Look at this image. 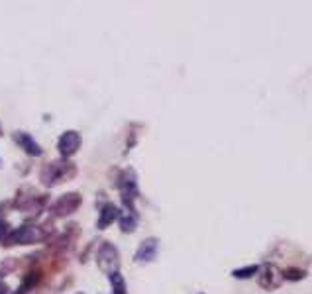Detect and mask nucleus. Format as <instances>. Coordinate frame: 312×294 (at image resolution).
Masks as SVG:
<instances>
[{
    "mask_svg": "<svg viewBox=\"0 0 312 294\" xmlns=\"http://www.w3.org/2000/svg\"><path fill=\"white\" fill-rule=\"evenodd\" d=\"M281 275H277V271L269 265V267H265V271H263V275L259 277V284L263 286V288H277L279 286V283H281Z\"/></svg>",
    "mask_w": 312,
    "mask_h": 294,
    "instance_id": "10",
    "label": "nucleus"
},
{
    "mask_svg": "<svg viewBox=\"0 0 312 294\" xmlns=\"http://www.w3.org/2000/svg\"><path fill=\"white\" fill-rule=\"evenodd\" d=\"M108 281L112 284V290L114 294H128V286H126V279L122 277V272H112L108 275Z\"/></svg>",
    "mask_w": 312,
    "mask_h": 294,
    "instance_id": "11",
    "label": "nucleus"
},
{
    "mask_svg": "<svg viewBox=\"0 0 312 294\" xmlns=\"http://www.w3.org/2000/svg\"><path fill=\"white\" fill-rule=\"evenodd\" d=\"M306 272L301 271V269H287L285 272H281L283 279H289V281H297V279H304Z\"/></svg>",
    "mask_w": 312,
    "mask_h": 294,
    "instance_id": "14",
    "label": "nucleus"
},
{
    "mask_svg": "<svg viewBox=\"0 0 312 294\" xmlns=\"http://www.w3.org/2000/svg\"><path fill=\"white\" fill-rule=\"evenodd\" d=\"M6 292H8V286L4 283H0V294H6Z\"/></svg>",
    "mask_w": 312,
    "mask_h": 294,
    "instance_id": "15",
    "label": "nucleus"
},
{
    "mask_svg": "<svg viewBox=\"0 0 312 294\" xmlns=\"http://www.w3.org/2000/svg\"><path fill=\"white\" fill-rule=\"evenodd\" d=\"M118 218H120V210H118V206L112 204V202H106L101 210V216H99V222H96V228L106 229L112 222H116Z\"/></svg>",
    "mask_w": 312,
    "mask_h": 294,
    "instance_id": "9",
    "label": "nucleus"
},
{
    "mask_svg": "<svg viewBox=\"0 0 312 294\" xmlns=\"http://www.w3.org/2000/svg\"><path fill=\"white\" fill-rule=\"evenodd\" d=\"M81 133L79 131H63L61 135H59V142H57V151L59 155L63 157V159H69L71 155H75L79 151V147H81Z\"/></svg>",
    "mask_w": 312,
    "mask_h": 294,
    "instance_id": "6",
    "label": "nucleus"
},
{
    "mask_svg": "<svg viewBox=\"0 0 312 294\" xmlns=\"http://www.w3.org/2000/svg\"><path fill=\"white\" fill-rule=\"evenodd\" d=\"M81 194L79 192H67V194L59 196L55 202L51 204V214L57 218H65L69 214H73L81 206Z\"/></svg>",
    "mask_w": 312,
    "mask_h": 294,
    "instance_id": "4",
    "label": "nucleus"
},
{
    "mask_svg": "<svg viewBox=\"0 0 312 294\" xmlns=\"http://www.w3.org/2000/svg\"><path fill=\"white\" fill-rule=\"evenodd\" d=\"M75 173H77L75 165L69 163L67 159H61V161H53V163L45 165L42 169V173H40V179H42V183L45 186H53L69 181Z\"/></svg>",
    "mask_w": 312,
    "mask_h": 294,
    "instance_id": "1",
    "label": "nucleus"
},
{
    "mask_svg": "<svg viewBox=\"0 0 312 294\" xmlns=\"http://www.w3.org/2000/svg\"><path fill=\"white\" fill-rule=\"evenodd\" d=\"M120 229L126 231V233H130V231H134L135 226H138V216H135L134 212H126V214H120Z\"/></svg>",
    "mask_w": 312,
    "mask_h": 294,
    "instance_id": "12",
    "label": "nucleus"
},
{
    "mask_svg": "<svg viewBox=\"0 0 312 294\" xmlns=\"http://www.w3.org/2000/svg\"><path fill=\"white\" fill-rule=\"evenodd\" d=\"M159 253V240L157 238H147L140 243V247L135 251L134 261L138 263H151Z\"/></svg>",
    "mask_w": 312,
    "mask_h": 294,
    "instance_id": "7",
    "label": "nucleus"
},
{
    "mask_svg": "<svg viewBox=\"0 0 312 294\" xmlns=\"http://www.w3.org/2000/svg\"><path fill=\"white\" fill-rule=\"evenodd\" d=\"M257 271H259L257 265H249V267H244V269H236L232 275H234L236 279H249V277L257 275Z\"/></svg>",
    "mask_w": 312,
    "mask_h": 294,
    "instance_id": "13",
    "label": "nucleus"
},
{
    "mask_svg": "<svg viewBox=\"0 0 312 294\" xmlns=\"http://www.w3.org/2000/svg\"><path fill=\"white\" fill-rule=\"evenodd\" d=\"M42 238V233L37 231V228L34 226H20V228L12 229L6 233L4 243L6 245H26V243H34Z\"/></svg>",
    "mask_w": 312,
    "mask_h": 294,
    "instance_id": "5",
    "label": "nucleus"
},
{
    "mask_svg": "<svg viewBox=\"0 0 312 294\" xmlns=\"http://www.w3.org/2000/svg\"><path fill=\"white\" fill-rule=\"evenodd\" d=\"M118 188L122 192V202L126 206V212H134V200L138 194V177L132 169H128L126 173L120 177Z\"/></svg>",
    "mask_w": 312,
    "mask_h": 294,
    "instance_id": "3",
    "label": "nucleus"
},
{
    "mask_svg": "<svg viewBox=\"0 0 312 294\" xmlns=\"http://www.w3.org/2000/svg\"><path fill=\"white\" fill-rule=\"evenodd\" d=\"M96 261H99V267H101L106 275L120 271V253L116 249V245L110 243V241H104L101 247H99Z\"/></svg>",
    "mask_w": 312,
    "mask_h": 294,
    "instance_id": "2",
    "label": "nucleus"
},
{
    "mask_svg": "<svg viewBox=\"0 0 312 294\" xmlns=\"http://www.w3.org/2000/svg\"><path fill=\"white\" fill-rule=\"evenodd\" d=\"M14 140H16V143L22 147L24 151L28 153V155H32V157H37V155H42V153H44V149L40 147V143L35 142L30 133L16 131V133H14Z\"/></svg>",
    "mask_w": 312,
    "mask_h": 294,
    "instance_id": "8",
    "label": "nucleus"
}]
</instances>
